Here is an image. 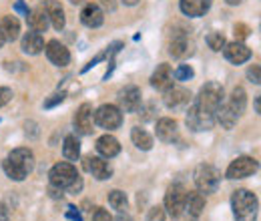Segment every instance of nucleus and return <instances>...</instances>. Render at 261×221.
I'll return each instance as SVG.
<instances>
[{"label":"nucleus","mask_w":261,"mask_h":221,"mask_svg":"<svg viewBox=\"0 0 261 221\" xmlns=\"http://www.w3.org/2000/svg\"><path fill=\"white\" fill-rule=\"evenodd\" d=\"M46 12H48V18H50V24H53L57 31H63L66 24V18H65V10H63L61 2H59V0H48Z\"/></svg>","instance_id":"nucleus-23"},{"label":"nucleus","mask_w":261,"mask_h":221,"mask_svg":"<svg viewBox=\"0 0 261 221\" xmlns=\"http://www.w3.org/2000/svg\"><path fill=\"white\" fill-rule=\"evenodd\" d=\"M249 34V29L245 27V24H237L235 27V36H239V38H245Z\"/></svg>","instance_id":"nucleus-40"},{"label":"nucleus","mask_w":261,"mask_h":221,"mask_svg":"<svg viewBox=\"0 0 261 221\" xmlns=\"http://www.w3.org/2000/svg\"><path fill=\"white\" fill-rule=\"evenodd\" d=\"M102 2H105L109 8H115V0H102Z\"/></svg>","instance_id":"nucleus-46"},{"label":"nucleus","mask_w":261,"mask_h":221,"mask_svg":"<svg viewBox=\"0 0 261 221\" xmlns=\"http://www.w3.org/2000/svg\"><path fill=\"white\" fill-rule=\"evenodd\" d=\"M151 85L157 89V91H165L173 85V72H171V66L169 64H159L157 70L153 72L151 77Z\"/></svg>","instance_id":"nucleus-20"},{"label":"nucleus","mask_w":261,"mask_h":221,"mask_svg":"<svg viewBox=\"0 0 261 221\" xmlns=\"http://www.w3.org/2000/svg\"><path fill=\"white\" fill-rule=\"evenodd\" d=\"M81 22L85 24V27H89V29H98L102 22H105V12H102V8L95 4V2H89L85 8H83V12H81Z\"/></svg>","instance_id":"nucleus-15"},{"label":"nucleus","mask_w":261,"mask_h":221,"mask_svg":"<svg viewBox=\"0 0 261 221\" xmlns=\"http://www.w3.org/2000/svg\"><path fill=\"white\" fill-rule=\"evenodd\" d=\"M63 155H65V159H68V161H76V159L81 157V143H79V139H76L74 135L65 137Z\"/></svg>","instance_id":"nucleus-30"},{"label":"nucleus","mask_w":261,"mask_h":221,"mask_svg":"<svg viewBox=\"0 0 261 221\" xmlns=\"http://www.w3.org/2000/svg\"><path fill=\"white\" fill-rule=\"evenodd\" d=\"M127 6H135V4H139V0H123Z\"/></svg>","instance_id":"nucleus-45"},{"label":"nucleus","mask_w":261,"mask_h":221,"mask_svg":"<svg viewBox=\"0 0 261 221\" xmlns=\"http://www.w3.org/2000/svg\"><path fill=\"white\" fill-rule=\"evenodd\" d=\"M225 2H227V4H231V6H237V4H241L243 0H225Z\"/></svg>","instance_id":"nucleus-44"},{"label":"nucleus","mask_w":261,"mask_h":221,"mask_svg":"<svg viewBox=\"0 0 261 221\" xmlns=\"http://www.w3.org/2000/svg\"><path fill=\"white\" fill-rule=\"evenodd\" d=\"M16 10H18V12H22V14H24V16H27V14H29V8H27V6H24V4H22V2H16Z\"/></svg>","instance_id":"nucleus-42"},{"label":"nucleus","mask_w":261,"mask_h":221,"mask_svg":"<svg viewBox=\"0 0 261 221\" xmlns=\"http://www.w3.org/2000/svg\"><path fill=\"white\" fill-rule=\"evenodd\" d=\"M257 161L251 157H237L227 167V179H245L257 171Z\"/></svg>","instance_id":"nucleus-9"},{"label":"nucleus","mask_w":261,"mask_h":221,"mask_svg":"<svg viewBox=\"0 0 261 221\" xmlns=\"http://www.w3.org/2000/svg\"><path fill=\"white\" fill-rule=\"evenodd\" d=\"M83 167H85V171L93 173V177H97L98 181L109 179V177H111V173H113L107 161H102L100 157H93V155L85 157V161H83Z\"/></svg>","instance_id":"nucleus-13"},{"label":"nucleus","mask_w":261,"mask_h":221,"mask_svg":"<svg viewBox=\"0 0 261 221\" xmlns=\"http://www.w3.org/2000/svg\"><path fill=\"white\" fill-rule=\"evenodd\" d=\"M0 31H2L6 40H10V42L16 40L18 34H20V22H18V18L16 16H4L2 22H0Z\"/></svg>","instance_id":"nucleus-26"},{"label":"nucleus","mask_w":261,"mask_h":221,"mask_svg":"<svg viewBox=\"0 0 261 221\" xmlns=\"http://www.w3.org/2000/svg\"><path fill=\"white\" fill-rule=\"evenodd\" d=\"M66 217L70 221H83V215L74 209V207H68V211H66Z\"/></svg>","instance_id":"nucleus-39"},{"label":"nucleus","mask_w":261,"mask_h":221,"mask_svg":"<svg viewBox=\"0 0 261 221\" xmlns=\"http://www.w3.org/2000/svg\"><path fill=\"white\" fill-rule=\"evenodd\" d=\"M237 119H239V117L229 109V105H223V103H221V105L217 107V111H215V121H219L223 129H233V127L237 125Z\"/></svg>","instance_id":"nucleus-27"},{"label":"nucleus","mask_w":261,"mask_h":221,"mask_svg":"<svg viewBox=\"0 0 261 221\" xmlns=\"http://www.w3.org/2000/svg\"><path fill=\"white\" fill-rule=\"evenodd\" d=\"M247 77H249V81L253 83V85H259V66L255 64V66H251L249 70H247Z\"/></svg>","instance_id":"nucleus-37"},{"label":"nucleus","mask_w":261,"mask_h":221,"mask_svg":"<svg viewBox=\"0 0 261 221\" xmlns=\"http://www.w3.org/2000/svg\"><path fill=\"white\" fill-rule=\"evenodd\" d=\"M42 48H44V40H42V36L38 32H27L22 36V53H27V55H40Z\"/></svg>","instance_id":"nucleus-25"},{"label":"nucleus","mask_w":261,"mask_h":221,"mask_svg":"<svg viewBox=\"0 0 261 221\" xmlns=\"http://www.w3.org/2000/svg\"><path fill=\"white\" fill-rule=\"evenodd\" d=\"M93 119L100 129L113 131V129H119L123 125V111L115 105H102L93 113Z\"/></svg>","instance_id":"nucleus-6"},{"label":"nucleus","mask_w":261,"mask_h":221,"mask_svg":"<svg viewBox=\"0 0 261 221\" xmlns=\"http://www.w3.org/2000/svg\"><path fill=\"white\" fill-rule=\"evenodd\" d=\"M127 195L123 193V191H119V189H115V191H111L109 193V205L113 207V209H117V211H125L127 209Z\"/></svg>","instance_id":"nucleus-31"},{"label":"nucleus","mask_w":261,"mask_h":221,"mask_svg":"<svg viewBox=\"0 0 261 221\" xmlns=\"http://www.w3.org/2000/svg\"><path fill=\"white\" fill-rule=\"evenodd\" d=\"M157 137L163 141V143H173L177 141L179 137V129H177V121L169 119V117H163L157 121Z\"/></svg>","instance_id":"nucleus-19"},{"label":"nucleus","mask_w":261,"mask_h":221,"mask_svg":"<svg viewBox=\"0 0 261 221\" xmlns=\"http://www.w3.org/2000/svg\"><path fill=\"white\" fill-rule=\"evenodd\" d=\"M193 68L189 66V64H181L177 70H175V79L177 81H189V79H193Z\"/></svg>","instance_id":"nucleus-33"},{"label":"nucleus","mask_w":261,"mask_h":221,"mask_svg":"<svg viewBox=\"0 0 261 221\" xmlns=\"http://www.w3.org/2000/svg\"><path fill=\"white\" fill-rule=\"evenodd\" d=\"M189 91L187 89H183V87H175V85H171L169 89H165V105L169 107V109H181V107H185L187 103H189Z\"/></svg>","instance_id":"nucleus-14"},{"label":"nucleus","mask_w":261,"mask_h":221,"mask_svg":"<svg viewBox=\"0 0 261 221\" xmlns=\"http://www.w3.org/2000/svg\"><path fill=\"white\" fill-rule=\"evenodd\" d=\"M221 181V173L213 167V165H199L195 169V185L199 193L211 195L215 193Z\"/></svg>","instance_id":"nucleus-4"},{"label":"nucleus","mask_w":261,"mask_h":221,"mask_svg":"<svg viewBox=\"0 0 261 221\" xmlns=\"http://www.w3.org/2000/svg\"><path fill=\"white\" fill-rule=\"evenodd\" d=\"M12 99V91L8 87H0V107H4Z\"/></svg>","instance_id":"nucleus-38"},{"label":"nucleus","mask_w":261,"mask_h":221,"mask_svg":"<svg viewBox=\"0 0 261 221\" xmlns=\"http://www.w3.org/2000/svg\"><path fill=\"white\" fill-rule=\"evenodd\" d=\"M221 103H223V87H221L219 83H207V85L201 89L195 105L215 115V111H217V107H219Z\"/></svg>","instance_id":"nucleus-5"},{"label":"nucleus","mask_w":261,"mask_h":221,"mask_svg":"<svg viewBox=\"0 0 261 221\" xmlns=\"http://www.w3.org/2000/svg\"><path fill=\"white\" fill-rule=\"evenodd\" d=\"M207 44H209L211 51L219 53V51H223V46H225L227 42H225V36H223L221 32H211V34L207 36Z\"/></svg>","instance_id":"nucleus-32"},{"label":"nucleus","mask_w":261,"mask_h":221,"mask_svg":"<svg viewBox=\"0 0 261 221\" xmlns=\"http://www.w3.org/2000/svg\"><path fill=\"white\" fill-rule=\"evenodd\" d=\"M115 221H133V219H130L129 215H121V217H117Z\"/></svg>","instance_id":"nucleus-47"},{"label":"nucleus","mask_w":261,"mask_h":221,"mask_svg":"<svg viewBox=\"0 0 261 221\" xmlns=\"http://www.w3.org/2000/svg\"><path fill=\"white\" fill-rule=\"evenodd\" d=\"M245 107H247V95H245L243 87H235V89H233V93H231L229 109H231V111H233V113L239 117V115H243Z\"/></svg>","instance_id":"nucleus-29"},{"label":"nucleus","mask_w":261,"mask_h":221,"mask_svg":"<svg viewBox=\"0 0 261 221\" xmlns=\"http://www.w3.org/2000/svg\"><path fill=\"white\" fill-rule=\"evenodd\" d=\"M119 105H121V111H125V113H137L141 109V89L127 87L125 91H121Z\"/></svg>","instance_id":"nucleus-12"},{"label":"nucleus","mask_w":261,"mask_h":221,"mask_svg":"<svg viewBox=\"0 0 261 221\" xmlns=\"http://www.w3.org/2000/svg\"><path fill=\"white\" fill-rule=\"evenodd\" d=\"M70 2H72V4H83L85 0H70Z\"/></svg>","instance_id":"nucleus-49"},{"label":"nucleus","mask_w":261,"mask_h":221,"mask_svg":"<svg viewBox=\"0 0 261 221\" xmlns=\"http://www.w3.org/2000/svg\"><path fill=\"white\" fill-rule=\"evenodd\" d=\"M179 8L185 16H203L209 8H211V0H179Z\"/></svg>","instance_id":"nucleus-18"},{"label":"nucleus","mask_w":261,"mask_h":221,"mask_svg":"<svg viewBox=\"0 0 261 221\" xmlns=\"http://www.w3.org/2000/svg\"><path fill=\"white\" fill-rule=\"evenodd\" d=\"M0 221H10L8 219V211H6L4 205H0Z\"/></svg>","instance_id":"nucleus-41"},{"label":"nucleus","mask_w":261,"mask_h":221,"mask_svg":"<svg viewBox=\"0 0 261 221\" xmlns=\"http://www.w3.org/2000/svg\"><path fill=\"white\" fill-rule=\"evenodd\" d=\"M185 199H187V189L183 185H171L165 193L163 209L171 217H179L185 211Z\"/></svg>","instance_id":"nucleus-7"},{"label":"nucleus","mask_w":261,"mask_h":221,"mask_svg":"<svg viewBox=\"0 0 261 221\" xmlns=\"http://www.w3.org/2000/svg\"><path fill=\"white\" fill-rule=\"evenodd\" d=\"M65 93H57V95H53L50 99H46L44 101V109H53L55 105H59V103H63L65 101Z\"/></svg>","instance_id":"nucleus-36"},{"label":"nucleus","mask_w":261,"mask_h":221,"mask_svg":"<svg viewBox=\"0 0 261 221\" xmlns=\"http://www.w3.org/2000/svg\"><path fill=\"white\" fill-rule=\"evenodd\" d=\"M4 42H6V38H4V34H2V31H0V48L4 46Z\"/></svg>","instance_id":"nucleus-48"},{"label":"nucleus","mask_w":261,"mask_h":221,"mask_svg":"<svg viewBox=\"0 0 261 221\" xmlns=\"http://www.w3.org/2000/svg\"><path fill=\"white\" fill-rule=\"evenodd\" d=\"M2 169L4 173L12 179V181H22L29 177V173L34 169V155L31 149L20 147L14 149L8 157L2 161Z\"/></svg>","instance_id":"nucleus-1"},{"label":"nucleus","mask_w":261,"mask_h":221,"mask_svg":"<svg viewBox=\"0 0 261 221\" xmlns=\"http://www.w3.org/2000/svg\"><path fill=\"white\" fill-rule=\"evenodd\" d=\"M48 177H50L53 187H57V189H65L68 193H79L83 189V179L70 163H57L50 169Z\"/></svg>","instance_id":"nucleus-2"},{"label":"nucleus","mask_w":261,"mask_h":221,"mask_svg":"<svg viewBox=\"0 0 261 221\" xmlns=\"http://www.w3.org/2000/svg\"><path fill=\"white\" fill-rule=\"evenodd\" d=\"M97 151L102 157L113 159L121 153V145H119V141L113 135H102L97 141Z\"/></svg>","instance_id":"nucleus-21"},{"label":"nucleus","mask_w":261,"mask_h":221,"mask_svg":"<svg viewBox=\"0 0 261 221\" xmlns=\"http://www.w3.org/2000/svg\"><path fill=\"white\" fill-rule=\"evenodd\" d=\"M185 121H187V127L191 131H209V129H213V125H215V115L209 113V111H205V109H201V107H197V105H193L187 111V119Z\"/></svg>","instance_id":"nucleus-8"},{"label":"nucleus","mask_w":261,"mask_h":221,"mask_svg":"<svg viewBox=\"0 0 261 221\" xmlns=\"http://www.w3.org/2000/svg\"><path fill=\"white\" fill-rule=\"evenodd\" d=\"M93 123H95V119H93V105L91 103H83L79 107L76 115H74V127H76V131L81 135H89V133H93Z\"/></svg>","instance_id":"nucleus-10"},{"label":"nucleus","mask_w":261,"mask_h":221,"mask_svg":"<svg viewBox=\"0 0 261 221\" xmlns=\"http://www.w3.org/2000/svg\"><path fill=\"white\" fill-rule=\"evenodd\" d=\"M165 215H167V213H165V209L157 205V207H151V209H149V213H147V221H165Z\"/></svg>","instance_id":"nucleus-34"},{"label":"nucleus","mask_w":261,"mask_h":221,"mask_svg":"<svg viewBox=\"0 0 261 221\" xmlns=\"http://www.w3.org/2000/svg\"><path fill=\"white\" fill-rule=\"evenodd\" d=\"M231 207H233V213H235V219L237 221H255L257 219V209H259V203H257V197L247 189H239L233 193L231 197Z\"/></svg>","instance_id":"nucleus-3"},{"label":"nucleus","mask_w":261,"mask_h":221,"mask_svg":"<svg viewBox=\"0 0 261 221\" xmlns=\"http://www.w3.org/2000/svg\"><path fill=\"white\" fill-rule=\"evenodd\" d=\"M259 109H261V99L257 96V99H255V113H259Z\"/></svg>","instance_id":"nucleus-43"},{"label":"nucleus","mask_w":261,"mask_h":221,"mask_svg":"<svg viewBox=\"0 0 261 221\" xmlns=\"http://www.w3.org/2000/svg\"><path fill=\"white\" fill-rule=\"evenodd\" d=\"M130 139H133V143H135L141 151H151V149H153V137H151L145 129H141V127H135V129L130 131Z\"/></svg>","instance_id":"nucleus-28"},{"label":"nucleus","mask_w":261,"mask_h":221,"mask_svg":"<svg viewBox=\"0 0 261 221\" xmlns=\"http://www.w3.org/2000/svg\"><path fill=\"white\" fill-rule=\"evenodd\" d=\"M169 53H171V57H175V59H183V57L189 55V40H187V36H185L183 32L173 34L171 44H169Z\"/></svg>","instance_id":"nucleus-24"},{"label":"nucleus","mask_w":261,"mask_h":221,"mask_svg":"<svg viewBox=\"0 0 261 221\" xmlns=\"http://www.w3.org/2000/svg\"><path fill=\"white\" fill-rule=\"evenodd\" d=\"M46 57H48L50 63L57 64V66H66V64L70 63L68 48H66L65 44H61L59 40H48V44H46Z\"/></svg>","instance_id":"nucleus-16"},{"label":"nucleus","mask_w":261,"mask_h":221,"mask_svg":"<svg viewBox=\"0 0 261 221\" xmlns=\"http://www.w3.org/2000/svg\"><path fill=\"white\" fill-rule=\"evenodd\" d=\"M223 53H225V59L233 64H243L245 61L251 59V48L245 46V44L239 42V40H235V42H231V44H225V46H223Z\"/></svg>","instance_id":"nucleus-11"},{"label":"nucleus","mask_w":261,"mask_h":221,"mask_svg":"<svg viewBox=\"0 0 261 221\" xmlns=\"http://www.w3.org/2000/svg\"><path fill=\"white\" fill-rule=\"evenodd\" d=\"M93 221H113V217H111V213H109L107 209L97 207V209L93 211Z\"/></svg>","instance_id":"nucleus-35"},{"label":"nucleus","mask_w":261,"mask_h":221,"mask_svg":"<svg viewBox=\"0 0 261 221\" xmlns=\"http://www.w3.org/2000/svg\"><path fill=\"white\" fill-rule=\"evenodd\" d=\"M27 20H29V27L33 29L34 32H46L48 24H50V18H48V12L44 6H36L33 8L29 14H27Z\"/></svg>","instance_id":"nucleus-17"},{"label":"nucleus","mask_w":261,"mask_h":221,"mask_svg":"<svg viewBox=\"0 0 261 221\" xmlns=\"http://www.w3.org/2000/svg\"><path fill=\"white\" fill-rule=\"evenodd\" d=\"M185 209H187V213L197 219L201 213H203V209H205V197H203V193H199V191H189L187 193V199H185Z\"/></svg>","instance_id":"nucleus-22"}]
</instances>
